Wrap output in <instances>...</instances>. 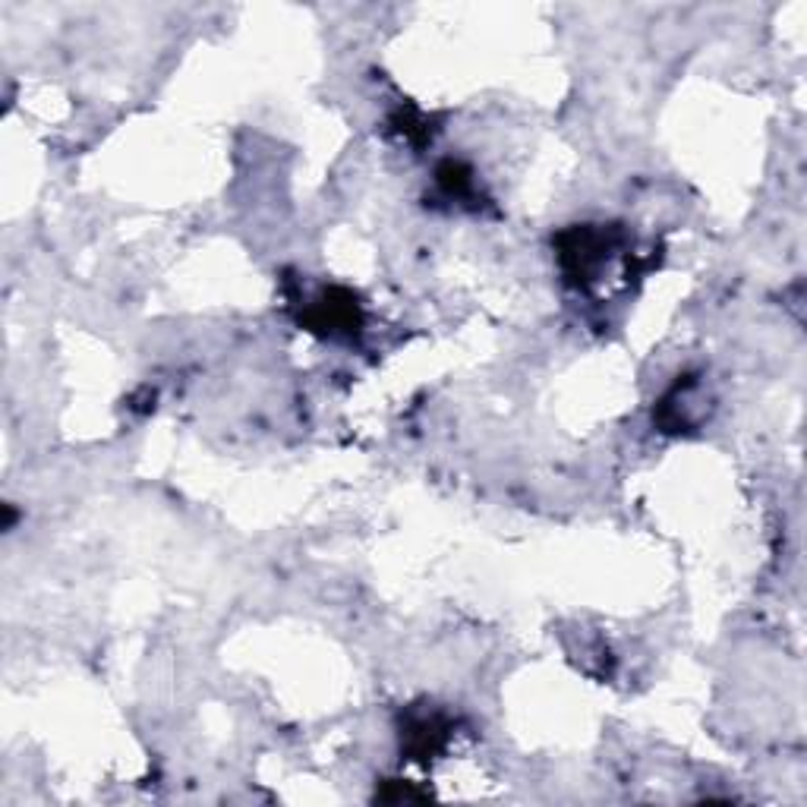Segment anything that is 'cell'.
I'll use <instances>...</instances> for the list:
<instances>
[{"mask_svg":"<svg viewBox=\"0 0 807 807\" xmlns=\"http://www.w3.org/2000/svg\"><path fill=\"white\" fill-rule=\"evenodd\" d=\"M313 325L325 335H344L360 328V307L347 290L325 293L313 310Z\"/></svg>","mask_w":807,"mask_h":807,"instance_id":"cell-1","label":"cell"},{"mask_svg":"<svg viewBox=\"0 0 807 807\" xmlns=\"http://www.w3.org/2000/svg\"><path fill=\"white\" fill-rule=\"evenodd\" d=\"M407 745H411V754H417L414 760H426L429 754H436L445 741V723L439 716H417L411 726H407Z\"/></svg>","mask_w":807,"mask_h":807,"instance_id":"cell-2","label":"cell"}]
</instances>
